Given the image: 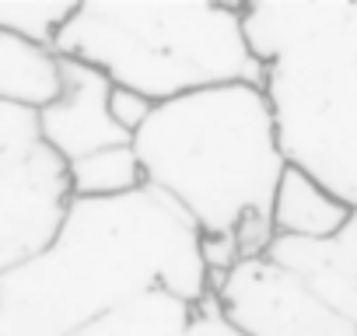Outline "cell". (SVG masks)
Instances as JSON below:
<instances>
[{
  "label": "cell",
  "mask_w": 357,
  "mask_h": 336,
  "mask_svg": "<svg viewBox=\"0 0 357 336\" xmlns=\"http://www.w3.org/2000/svg\"><path fill=\"white\" fill-rule=\"evenodd\" d=\"M211 284L197 228L158 190L74 200L43 252L0 273V336H70L151 291L197 308Z\"/></svg>",
  "instance_id": "obj_1"
},
{
  "label": "cell",
  "mask_w": 357,
  "mask_h": 336,
  "mask_svg": "<svg viewBox=\"0 0 357 336\" xmlns=\"http://www.w3.org/2000/svg\"><path fill=\"white\" fill-rule=\"evenodd\" d=\"M133 147L147 186L197 228L211 280L273 245V197L287 158L259 84L238 81L165 102Z\"/></svg>",
  "instance_id": "obj_2"
},
{
  "label": "cell",
  "mask_w": 357,
  "mask_h": 336,
  "mask_svg": "<svg viewBox=\"0 0 357 336\" xmlns=\"http://www.w3.org/2000/svg\"><path fill=\"white\" fill-rule=\"evenodd\" d=\"M245 39L287 165L357 211V0H249Z\"/></svg>",
  "instance_id": "obj_3"
},
{
  "label": "cell",
  "mask_w": 357,
  "mask_h": 336,
  "mask_svg": "<svg viewBox=\"0 0 357 336\" xmlns=\"http://www.w3.org/2000/svg\"><path fill=\"white\" fill-rule=\"evenodd\" d=\"M56 56L102 70L154 105L221 84H263L245 39V4L211 0H81Z\"/></svg>",
  "instance_id": "obj_4"
},
{
  "label": "cell",
  "mask_w": 357,
  "mask_h": 336,
  "mask_svg": "<svg viewBox=\"0 0 357 336\" xmlns=\"http://www.w3.org/2000/svg\"><path fill=\"white\" fill-rule=\"evenodd\" d=\"M70 204L67 161L46 144L39 112L0 102V273L43 252Z\"/></svg>",
  "instance_id": "obj_5"
},
{
  "label": "cell",
  "mask_w": 357,
  "mask_h": 336,
  "mask_svg": "<svg viewBox=\"0 0 357 336\" xmlns=\"http://www.w3.org/2000/svg\"><path fill=\"white\" fill-rule=\"evenodd\" d=\"M221 319L242 336H357V326L326 305L270 252L242 259L211 284Z\"/></svg>",
  "instance_id": "obj_6"
},
{
  "label": "cell",
  "mask_w": 357,
  "mask_h": 336,
  "mask_svg": "<svg viewBox=\"0 0 357 336\" xmlns=\"http://www.w3.org/2000/svg\"><path fill=\"white\" fill-rule=\"evenodd\" d=\"M109 95L112 81L102 70L60 56V95L39 109V130L67 165L105 147L133 144V137L116 126Z\"/></svg>",
  "instance_id": "obj_7"
},
{
  "label": "cell",
  "mask_w": 357,
  "mask_h": 336,
  "mask_svg": "<svg viewBox=\"0 0 357 336\" xmlns=\"http://www.w3.org/2000/svg\"><path fill=\"white\" fill-rule=\"evenodd\" d=\"M266 252L280 266L298 273L326 305H333L343 319L357 326V214L333 238L322 242L273 238Z\"/></svg>",
  "instance_id": "obj_8"
},
{
  "label": "cell",
  "mask_w": 357,
  "mask_h": 336,
  "mask_svg": "<svg viewBox=\"0 0 357 336\" xmlns=\"http://www.w3.org/2000/svg\"><path fill=\"white\" fill-rule=\"evenodd\" d=\"M354 214L357 211L326 183H319L298 165H287L273 197V238L322 242L340 235Z\"/></svg>",
  "instance_id": "obj_9"
},
{
  "label": "cell",
  "mask_w": 357,
  "mask_h": 336,
  "mask_svg": "<svg viewBox=\"0 0 357 336\" xmlns=\"http://www.w3.org/2000/svg\"><path fill=\"white\" fill-rule=\"evenodd\" d=\"M60 95V56L0 29V102L43 109Z\"/></svg>",
  "instance_id": "obj_10"
},
{
  "label": "cell",
  "mask_w": 357,
  "mask_h": 336,
  "mask_svg": "<svg viewBox=\"0 0 357 336\" xmlns=\"http://www.w3.org/2000/svg\"><path fill=\"white\" fill-rule=\"evenodd\" d=\"M193 312L197 308L183 298H175L168 291H151V294L81 326L70 336H183Z\"/></svg>",
  "instance_id": "obj_11"
},
{
  "label": "cell",
  "mask_w": 357,
  "mask_h": 336,
  "mask_svg": "<svg viewBox=\"0 0 357 336\" xmlns=\"http://www.w3.org/2000/svg\"><path fill=\"white\" fill-rule=\"evenodd\" d=\"M67 179H70L74 200H119V197H133L147 190V176L133 144L105 147V151L70 161Z\"/></svg>",
  "instance_id": "obj_12"
},
{
  "label": "cell",
  "mask_w": 357,
  "mask_h": 336,
  "mask_svg": "<svg viewBox=\"0 0 357 336\" xmlns=\"http://www.w3.org/2000/svg\"><path fill=\"white\" fill-rule=\"evenodd\" d=\"M77 8L81 0H0V29L29 46L56 53V43Z\"/></svg>",
  "instance_id": "obj_13"
},
{
  "label": "cell",
  "mask_w": 357,
  "mask_h": 336,
  "mask_svg": "<svg viewBox=\"0 0 357 336\" xmlns=\"http://www.w3.org/2000/svg\"><path fill=\"white\" fill-rule=\"evenodd\" d=\"M154 102L151 98H144V95H137V91H130V88H116L112 84V95H109V112H112V119H116V126L126 133V137H137L147 123H151V116H154Z\"/></svg>",
  "instance_id": "obj_14"
},
{
  "label": "cell",
  "mask_w": 357,
  "mask_h": 336,
  "mask_svg": "<svg viewBox=\"0 0 357 336\" xmlns=\"http://www.w3.org/2000/svg\"><path fill=\"white\" fill-rule=\"evenodd\" d=\"M183 336H242V333L231 329L221 319V312L214 308V301L207 298L204 305H197V312H193V319H190V326H186Z\"/></svg>",
  "instance_id": "obj_15"
}]
</instances>
